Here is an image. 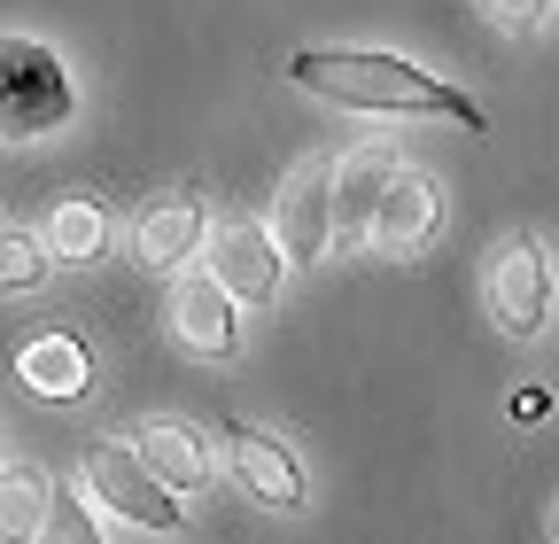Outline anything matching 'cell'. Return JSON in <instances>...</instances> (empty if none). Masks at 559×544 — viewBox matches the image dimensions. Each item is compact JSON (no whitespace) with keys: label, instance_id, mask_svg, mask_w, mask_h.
<instances>
[{"label":"cell","instance_id":"5b68a950","mask_svg":"<svg viewBox=\"0 0 559 544\" xmlns=\"http://www.w3.org/2000/svg\"><path fill=\"white\" fill-rule=\"evenodd\" d=\"M272 234H280L296 272H311L334 249V164H296L288 172V187L272 202Z\"/></svg>","mask_w":559,"mask_h":544},{"label":"cell","instance_id":"52a82bcc","mask_svg":"<svg viewBox=\"0 0 559 544\" xmlns=\"http://www.w3.org/2000/svg\"><path fill=\"white\" fill-rule=\"evenodd\" d=\"M226 466H234V483H241L257 506L304 513V466H296V451L280 444V436H264V428H249V421H226Z\"/></svg>","mask_w":559,"mask_h":544},{"label":"cell","instance_id":"4fadbf2b","mask_svg":"<svg viewBox=\"0 0 559 544\" xmlns=\"http://www.w3.org/2000/svg\"><path fill=\"white\" fill-rule=\"evenodd\" d=\"M132 451L148 459L171 490H202V483H210V451H202V436H194L187 421H140V428H132Z\"/></svg>","mask_w":559,"mask_h":544},{"label":"cell","instance_id":"3957f363","mask_svg":"<svg viewBox=\"0 0 559 544\" xmlns=\"http://www.w3.org/2000/svg\"><path fill=\"white\" fill-rule=\"evenodd\" d=\"M86 490H94V506H109L117 521L156 529V536H171V529L187 521V513H179V490H171L132 444H86Z\"/></svg>","mask_w":559,"mask_h":544},{"label":"cell","instance_id":"d6986e66","mask_svg":"<svg viewBox=\"0 0 559 544\" xmlns=\"http://www.w3.org/2000/svg\"><path fill=\"white\" fill-rule=\"evenodd\" d=\"M544 413H551L544 389H521V397H513V421H544Z\"/></svg>","mask_w":559,"mask_h":544},{"label":"cell","instance_id":"7c38bea8","mask_svg":"<svg viewBox=\"0 0 559 544\" xmlns=\"http://www.w3.org/2000/svg\"><path fill=\"white\" fill-rule=\"evenodd\" d=\"M16 381L32 397H47V404H70V397L94 381V358H86L79 334H32V343L16 351Z\"/></svg>","mask_w":559,"mask_h":544},{"label":"cell","instance_id":"ffe728a7","mask_svg":"<svg viewBox=\"0 0 559 544\" xmlns=\"http://www.w3.org/2000/svg\"><path fill=\"white\" fill-rule=\"evenodd\" d=\"M0 234H9V226H0Z\"/></svg>","mask_w":559,"mask_h":544},{"label":"cell","instance_id":"ac0fdd59","mask_svg":"<svg viewBox=\"0 0 559 544\" xmlns=\"http://www.w3.org/2000/svg\"><path fill=\"white\" fill-rule=\"evenodd\" d=\"M489 9H498L506 24H544V16L559 9V0H489Z\"/></svg>","mask_w":559,"mask_h":544},{"label":"cell","instance_id":"ba28073f","mask_svg":"<svg viewBox=\"0 0 559 544\" xmlns=\"http://www.w3.org/2000/svg\"><path fill=\"white\" fill-rule=\"evenodd\" d=\"M234 288L218 281V272H179L171 281V334H179V351H194V358H234Z\"/></svg>","mask_w":559,"mask_h":544},{"label":"cell","instance_id":"6da1fadb","mask_svg":"<svg viewBox=\"0 0 559 544\" xmlns=\"http://www.w3.org/2000/svg\"><path fill=\"white\" fill-rule=\"evenodd\" d=\"M288 79L334 109H366V117H451L466 132H489L481 102H466L459 86H443L436 71H419L404 55L381 47H304L288 62Z\"/></svg>","mask_w":559,"mask_h":544},{"label":"cell","instance_id":"8992f818","mask_svg":"<svg viewBox=\"0 0 559 544\" xmlns=\"http://www.w3.org/2000/svg\"><path fill=\"white\" fill-rule=\"evenodd\" d=\"M210 272L241 296V304H280V281H288V249H280V234L272 226H257V218H226L218 226V241H210Z\"/></svg>","mask_w":559,"mask_h":544},{"label":"cell","instance_id":"5bb4252c","mask_svg":"<svg viewBox=\"0 0 559 544\" xmlns=\"http://www.w3.org/2000/svg\"><path fill=\"white\" fill-rule=\"evenodd\" d=\"M55 513L47 466H0V544H39Z\"/></svg>","mask_w":559,"mask_h":544},{"label":"cell","instance_id":"9a60e30c","mask_svg":"<svg viewBox=\"0 0 559 544\" xmlns=\"http://www.w3.org/2000/svg\"><path fill=\"white\" fill-rule=\"evenodd\" d=\"M47 249H55V264H94L109 249V211L94 194H62L47 211Z\"/></svg>","mask_w":559,"mask_h":544},{"label":"cell","instance_id":"9c48e42d","mask_svg":"<svg viewBox=\"0 0 559 544\" xmlns=\"http://www.w3.org/2000/svg\"><path fill=\"white\" fill-rule=\"evenodd\" d=\"M202 241H210V218H202V202L187 187L179 194H156L148 211L132 218V257L148 264V272H179Z\"/></svg>","mask_w":559,"mask_h":544},{"label":"cell","instance_id":"8fae6325","mask_svg":"<svg viewBox=\"0 0 559 544\" xmlns=\"http://www.w3.org/2000/svg\"><path fill=\"white\" fill-rule=\"evenodd\" d=\"M436 218H443L436 179L412 172V164H396V179H389V194H381V211H373V249H381V257H412L419 241L436 234Z\"/></svg>","mask_w":559,"mask_h":544},{"label":"cell","instance_id":"7a4b0ae2","mask_svg":"<svg viewBox=\"0 0 559 544\" xmlns=\"http://www.w3.org/2000/svg\"><path fill=\"white\" fill-rule=\"evenodd\" d=\"M70 117H79V86L62 55L47 39L0 32V141H55Z\"/></svg>","mask_w":559,"mask_h":544},{"label":"cell","instance_id":"2e32d148","mask_svg":"<svg viewBox=\"0 0 559 544\" xmlns=\"http://www.w3.org/2000/svg\"><path fill=\"white\" fill-rule=\"evenodd\" d=\"M47 264H55L47 241H32V234H0V296L39 288V281H47Z\"/></svg>","mask_w":559,"mask_h":544},{"label":"cell","instance_id":"30bf717a","mask_svg":"<svg viewBox=\"0 0 559 544\" xmlns=\"http://www.w3.org/2000/svg\"><path fill=\"white\" fill-rule=\"evenodd\" d=\"M389 179H396V156L389 149H358V156L334 164V249L373 241V211H381Z\"/></svg>","mask_w":559,"mask_h":544},{"label":"cell","instance_id":"e0dca14e","mask_svg":"<svg viewBox=\"0 0 559 544\" xmlns=\"http://www.w3.org/2000/svg\"><path fill=\"white\" fill-rule=\"evenodd\" d=\"M39 544H102L94 506H86L79 490H55V513H47V536H39Z\"/></svg>","mask_w":559,"mask_h":544},{"label":"cell","instance_id":"277c9868","mask_svg":"<svg viewBox=\"0 0 559 544\" xmlns=\"http://www.w3.org/2000/svg\"><path fill=\"white\" fill-rule=\"evenodd\" d=\"M489 311H498V327L513 334V343H536L544 319H551V264L536 249V234H513L498 249V264H489Z\"/></svg>","mask_w":559,"mask_h":544}]
</instances>
